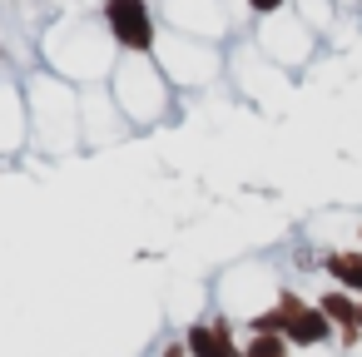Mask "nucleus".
I'll return each instance as SVG.
<instances>
[{"instance_id": "nucleus-1", "label": "nucleus", "mask_w": 362, "mask_h": 357, "mask_svg": "<svg viewBox=\"0 0 362 357\" xmlns=\"http://www.w3.org/2000/svg\"><path fill=\"white\" fill-rule=\"evenodd\" d=\"M110 21L124 45H149V21L139 11V0H110Z\"/></svg>"}, {"instance_id": "nucleus-2", "label": "nucleus", "mask_w": 362, "mask_h": 357, "mask_svg": "<svg viewBox=\"0 0 362 357\" xmlns=\"http://www.w3.org/2000/svg\"><path fill=\"white\" fill-rule=\"evenodd\" d=\"M253 6H258V11H273V6H278V0H253Z\"/></svg>"}]
</instances>
